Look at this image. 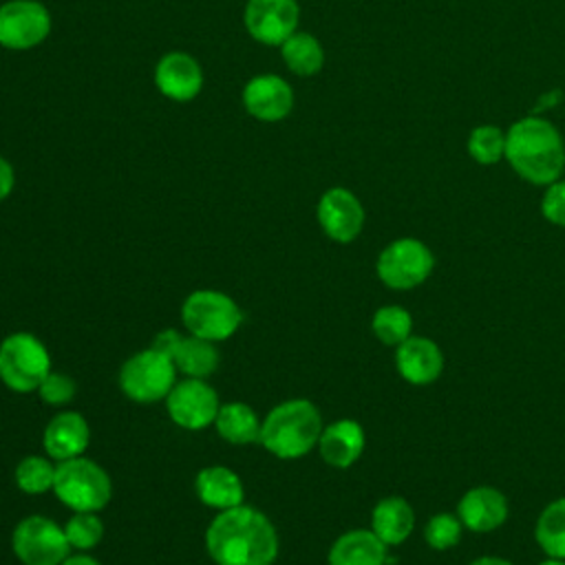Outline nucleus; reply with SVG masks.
<instances>
[{
	"instance_id": "f257e3e1",
	"label": "nucleus",
	"mask_w": 565,
	"mask_h": 565,
	"mask_svg": "<svg viewBox=\"0 0 565 565\" xmlns=\"http://www.w3.org/2000/svg\"><path fill=\"white\" fill-rule=\"evenodd\" d=\"M205 547L216 565H274L278 532L260 510L241 503L212 519Z\"/></svg>"
},
{
	"instance_id": "f03ea898",
	"label": "nucleus",
	"mask_w": 565,
	"mask_h": 565,
	"mask_svg": "<svg viewBox=\"0 0 565 565\" xmlns=\"http://www.w3.org/2000/svg\"><path fill=\"white\" fill-rule=\"evenodd\" d=\"M505 161L532 185H550L565 172V141L561 130L541 115L516 119L505 130Z\"/></svg>"
},
{
	"instance_id": "7ed1b4c3",
	"label": "nucleus",
	"mask_w": 565,
	"mask_h": 565,
	"mask_svg": "<svg viewBox=\"0 0 565 565\" xmlns=\"http://www.w3.org/2000/svg\"><path fill=\"white\" fill-rule=\"evenodd\" d=\"M322 415L309 399L296 397L274 406L260 424V444L278 459H300L318 446Z\"/></svg>"
},
{
	"instance_id": "20e7f679",
	"label": "nucleus",
	"mask_w": 565,
	"mask_h": 565,
	"mask_svg": "<svg viewBox=\"0 0 565 565\" xmlns=\"http://www.w3.org/2000/svg\"><path fill=\"white\" fill-rule=\"evenodd\" d=\"M53 492L73 512H99L113 497V483L97 461L82 455L57 461Z\"/></svg>"
},
{
	"instance_id": "39448f33",
	"label": "nucleus",
	"mask_w": 565,
	"mask_h": 565,
	"mask_svg": "<svg viewBox=\"0 0 565 565\" xmlns=\"http://www.w3.org/2000/svg\"><path fill=\"white\" fill-rule=\"evenodd\" d=\"M181 322L192 335L223 342L238 331L243 311L238 302L223 291L196 289L181 305Z\"/></svg>"
},
{
	"instance_id": "423d86ee",
	"label": "nucleus",
	"mask_w": 565,
	"mask_h": 565,
	"mask_svg": "<svg viewBox=\"0 0 565 565\" xmlns=\"http://www.w3.org/2000/svg\"><path fill=\"white\" fill-rule=\"evenodd\" d=\"M51 373V355L33 333L15 331L0 342V380L15 393L38 391Z\"/></svg>"
},
{
	"instance_id": "0eeeda50",
	"label": "nucleus",
	"mask_w": 565,
	"mask_h": 565,
	"mask_svg": "<svg viewBox=\"0 0 565 565\" xmlns=\"http://www.w3.org/2000/svg\"><path fill=\"white\" fill-rule=\"evenodd\" d=\"M177 366L170 355L154 347L130 355L119 369L121 393L139 404H154L168 397L177 384Z\"/></svg>"
},
{
	"instance_id": "6e6552de",
	"label": "nucleus",
	"mask_w": 565,
	"mask_h": 565,
	"mask_svg": "<svg viewBox=\"0 0 565 565\" xmlns=\"http://www.w3.org/2000/svg\"><path fill=\"white\" fill-rule=\"evenodd\" d=\"M435 269L430 247L413 236L391 241L375 260V274L388 289L408 291L419 287Z\"/></svg>"
},
{
	"instance_id": "1a4fd4ad",
	"label": "nucleus",
	"mask_w": 565,
	"mask_h": 565,
	"mask_svg": "<svg viewBox=\"0 0 565 565\" xmlns=\"http://www.w3.org/2000/svg\"><path fill=\"white\" fill-rule=\"evenodd\" d=\"M11 547L22 565H62L73 550L64 527L42 514L18 521L11 534Z\"/></svg>"
},
{
	"instance_id": "9d476101",
	"label": "nucleus",
	"mask_w": 565,
	"mask_h": 565,
	"mask_svg": "<svg viewBox=\"0 0 565 565\" xmlns=\"http://www.w3.org/2000/svg\"><path fill=\"white\" fill-rule=\"evenodd\" d=\"M53 29L51 11L38 0H7L0 4V46L29 51L40 46Z\"/></svg>"
},
{
	"instance_id": "9b49d317",
	"label": "nucleus",
	"mask_w": 565,
	"mask_h": 565,
	"mask_svg": "<svg viewBox=\"0 0 565 565\" xmlns=\"http://www.w3.org/2000/svg\"><path fill=\"white\" fill-rule=\"evenodd\" d=\"M170 419L185 430H201L214 424L221 408L216 391L199 377L179 380L166 397Z\"/></svg>"
},
{
	"instance_id": "f8f14e48",
	"label": "nucleus",
	"mask_w": 565,
	"mask_h": 565,
	"mask_svg": "<svg viewBox=\"0 0 565 565\" xmlns=\"http://www.w3.org/2000/svg\"><path fill=\"white\" fill-rule=\"evenodd\" d=\"M316 218L320 230L333 241V243H353L362 227H364V207L362 201L342 185L329 188L322 192L316 205Z\"/></svg>"
},
{
	"instance_id": "ddd939ff",
	"label": "nucleus",
	"mask_w": 565,
	"mask_h": 565,
	"mask_svg": "<svg viewBox=\"0 0 565 565\" xmlns=\"http://www.w3.org/2000/svg\"><path fill=\"white\" fill-rule=\"evenodd\" d=\"M300 7L296 0H247L243 22L252 40L263 46H280L298 31Z\"/></svg>"
},
{
	"instance_id": "4468645a",
	"label": "nucleus",
	"mask_w": 565,
	"mask_h": 565,
	"mask_svg": "<svg viewBox=\"0 0 565 565\" xmlns=\"http://www.w3.org/2000/svg\"><path fill=\"white\" fill-rule=\"evenodd\" d=\"M294 99L296 97L289 82L274 73L254 75L241 90V102L247 115L265 124L287 119L294 110Z\"/></svg>"
},
{
	"instance_id": "2eb2a0df",
	"label": "nucleus",
	"mask_w": 565,
	"mask_h": 565,
	"mask_svg": "<svg viewBox=\"0 0 565 565\" xmlns=\"http://www.w3.org/2000/svg\"><path fill=\"white\" fill-rule=\"evenodd\" d=\"M203 68L199 60L185 51H170L154 66L157 90L172 102H192L203 90Z\"/></svg>"
},
{
	"instance_id": "dca6fc26",
	"label": "nucleus",
	"mask_w": 565,
	"mask_h": 565,
	"mask_svg": "<svg viewBox=\"0 0 565 565\" xmlns=\"http://www.w3.org/2000/svg\"><path fill=\"white\" fill-rule=\"evenodd\" d=\"M395 369L413 386H428L444 373V351L426 335H411L395 347Z\"/></svg>"
},
{
	"instance_id": "f3484780",
	"label": "nucleus",
	"mask_w": 565,
	"mask_h": 565,
	"mask_svg": "<svg viewBox=\"0 0 565 565\" xmlns=\"http://www.w3.org/2000/svg\"><path fill=\"white\" fill-rule=\"evenodd\" d=\"M508 497L494 486H475L466 490L457 503V516L461 525L479 534L499 530L508 521Z\"/></svg>"
},
{
	"instance_id": "a211bd4d",
	"label": "nucleus",
	"mask_w": 565,
	"mask_h": 565,
	"mask_svg": "<svg viewBox=\"0 0 565 565\" xmlns=\"http://www.w3.org/2000/svg\"><path fill=\"white\" fill-rule=\"evenodd\" d=\"M90 441V428L82 413L62 411L53 415L44 428L42 446L46 455L55 461H66L82 457Z\"/></svg>"
},
{
	"instance_id": "6ab92c4d",
	"label": "nucleus",
	"mask_w": 565,
	"mask_h": 565,
	"mask_svg": "<svg viewBox=\"0 0 565 565\" xmlns=\"http://www.w3.org/2000/svg\"><path fill=\"white\" fill-rule=\"evenodd\" d=\"M366 435L355 419H335L322 428L318 452L331 468H351L364 452Z\"/></svg>"
},
{
	"instance_id": "aec40b11",
	"label": "nucleus",
	"mask_w": 565,
	"mask_h": 565,
	"mask_svg": "<svg viewBox=\"0 0 565 565\" xmlns=\"http://www.w3.org/2000/svg\"><path fill=\"white\" fill-rule=\"evenodd\" d=\"M371 530L386 547L408 541L415 530V510L404 497H384L371 510Z\"/></svg>"
},
{
	"instance_id": "412c9836",
	"label": "nucleus",
	"mask_w": 565,
	"mask_h": 565,
	"mask_svg": "<svg viewBox=\"0 0 565 565\" xmlns=\"http://www.w3.org/2000/svg\"><path fill=\"white\" fill-rule=\"evenodd\" d=\"M194 490L201 503L218 512L236 508L245 499V488L241 477L227 466H207L199 470L194 479Z\"/></svg>"
},
{
	"instance_id": "4be33fe9",
	"label": "nucleus",
	"mask_w": 565,
	"mask_h": 565,
	"mask_svg": "<svg viewBox=\"0 0 565 565\" xmlns=\"http://www.w3.org/2000/svg\"><path fill=\"white\" fill-rule=\"evenodd\" d=\"M327 565H386V545L371 527L349 530L329 547Z\"/></svg>"
},
{
	"instance_id": "5701e85b",
	"label": "nucleus",
	"mask_w": 565,
	"mask_h": 565,
	"mask_svg": "<svg viewBox=\"0 0 565 565\" xmlns=\"http://www.w3.org/2000/svg\"><path fill=\"white\" fill-rule=\"evenodd\" d=\"M172 362L179 373L185 377L205 380L212 375L221 362L216 342L199 338V335H181L177 349L172 351Z\"/></svg>"
},
{
	"instance_id": "b1692460",
	"label": "nucleus",
	"mask_w": 565,
	"mask_h": 565,
	"mask_svg": "<svg viewBox=\"0 0 565 565\" xmlns=\"http://www.w3.org/2000/svg\"><path fill=\"white\" fill-rule=\"evenodd\" d=\"M260 424L256 411L243 402L221 404L214 419L218 437L236 446L260 441Z\"/></svg>"
},
{
	"instance_id": "393cba45",
	"label": "nucleus",
	"mask_w": 565,
	"mask_h": 565,
	"mask_svg": "<svg viewBox=\"0 0 565 565\" xmlns=\"http://www.w3.org/2000/svg\"><path fill=\"white\" fill-rule=\"evenodd\" d=\"M280 57L298 77H313L324 66V49L320 40L307 31H294L280 44Z\"/></svg>"
},
{
	"instance_id": "a878e982",
	"label": "nucleus",
	"mask_w": 565,
	"mask_h": 565,
	"mask_svg": "<svg viewBox=\"0 0 565 565\" xmlns=\"http://www.w3.org/2000/svg\"><path fill=\"white\" fill-rule=\"evenodd\" d=\"M534 539L545 556L565 561V497L550 501L534 523Z\"/></svg>"
},
{
	"instance_id": "bb28decb",
	"label": "nucleus",
	"mask_w": 565,
	"mask_h": 565,
	"mask_svg": "<svg viewBox=\"0 0 565 565\" xmlns=\"http://www.w3.org/2000/svg\"><path fill=\"white\" fill-rule=\"evenodd\" d=\"M371 331L384 347H397L413 335V316L402 305H382L371 318Z\"/></svg>"
},
{
	"instance_id": "cd10ccee",
	"label": "nucleus",
	"mask_w": 565,
	"mask_h": 565,
	"mask_svg": "<svg viewBox=\"0 0 565 565\" xmlns=\"http://www.w3.org/2000/svg\"><path fill=\"white\" fill-rule=\"evenodd\" d=\"M466 148L470 159L479 166H494L505 159V132L492 124L475 126L468 135Z\"/></svg>"
},
{
	"instance_id": "c85d7f7f",
	"label": "nucleus",
	"mask_w": 565,
	"mask_h": 565,
	"mask_svg": "<svg viewBox=\"0 0 565 565\" xmlns=\"http://www.w3.org/2000/svg\"><path fill=\"white\" fill-rule=\"evenodd\" d=\"M15 486L24 494H44L53 490L55 466L40 455H29L15 466Z\"/></svg>"
},
{
	"instance_id": "c756f323",
	"label": "nucleus",
	"mask_w": 565,
	"mask_h": 565,
	"mask_svg": "<svg viewBox=\"0 0 565 565\" xmlns=\"http://www.w3.org/2000/svg\"><path fill=\"white\" fill-rule=\"evenodd\" d=\"M64 532L73 550L88 552L99 545L104 536V523L97 512H73V516L64 525Z\"/></svg>"
},
{
	"instance_id": "7c9ffc66",
	"label": "nucleus",
	"mask_w": 565,
	"mask_h": 565,
	"mask_svg": "<svg viewBox=\"0 0 565 565\" xmlns=\"http://www.w3.org/2000/svg\"><path fill=\"white\" fill-rule=\"evenodd\" d=\"M461 532L463 525L459 521L457 514L452 512H437L426 521L424 527V541L430 550L437 552H446L450 547H455L461 541Z\"/></svg>"
},
{
	"instance_id": "2f4dec72",
	"label": "nucleus",
	"mask_w": 565,
	"mask_h": 565,
	"mask_svg": "<svg viewBox=\"0 0 565 565\" xmlns=\"http://www.w3.org/2000/svg\"><path fill=\"white\" fill-rule=\"evenodd\" d=\"M75 393H77L75 380L66 373H55V371H51L38 386L40 399L49 406H64L75 397Z\"/></svg>"
},
{
	"instance_id": "473e14b6",
	"label": "nucleus",
	"mask_w": 565,
	"mask_h": 565,
	"mask_svg": "<svg viewBox=\"0 0 565 565\" xmlns=\"http://www.w3.org/2000/svg\"><path fill=\"white\" fill-rule=\"evenodd\" d=\"M541 214L547 223L565 227V179L563 177L545 185V192L541 196Z\"/></svg>"
},
{
	"instance_id": "72a5a7b5",
	"label": "nucleus",
	"mask_w": 565,
	"mask_h": 565,
	"mask_svg": "<svg viewBox=\"0 0 565 565\" xmlns=\"http://www.w3.org/2000/svg\"><path fill=\"white\" fill-rule=\"evenodd\" d=\"M179 340H181V333H179V331H174V329H166V331H159V333L154 335L152 347H154L157 351H161V353H166V355H170V358H172V351L177 349Z\"/></svg>"
},
{
	"instance_id": "f704fd0d",
	"label": "nucleus",
	"mask_w": 565,
	"mask_h": 565,
	"mask_svg": "<svg viewBox=\"0 0 565 565\" xmlns=\"http://www.w3.org/2000/svg\"><path fill=\"white\" fill-rule=\"evenodd\" d=\"M15 185V170L13 166L0 154V201H4Z\"/></svg>"
},
{
	"instance_id": "c9c22d12",
	"label": "nucleus",
	"mask_w": 565,
	"mask_h": 565,
	"mask_svg": "<svg viewBox=\"0 0 565 565\" xmlns=\"http://www.w3.org/2000/svg\"><path fill=\"white\" fill-rule=\"evenodd\" d=\"M563 99V90H558V88H552L550 93H545V95H541V99L536 102V113H541V110H545V108H554L558 102ZM534 113V115H536Z\"/></svg>"
},
{
	"instance_id": "e433bc0d",
	"label": "nucleus",
	"mask_w": 565,
	"mask_h": 565,
	"mask_svg": "<svg viewBox=\"0 0 565 565\" xmlns=\"http://www.w3.org/2000/svg\"><path fill=\"white\" fill-rule=\"evenodd\" d=\"M62 565H102V563L86 552H77V554H68Z\"/></svg>"
},
{
	"instance_id": "4c0bfd02",
	"label": "nucleus",
	"mask_w": 565,
	"mask_h": 565,
	"mask_svg": "<svg viewBox=\"0 0 565 565\" xmlns=\"http://www.w3.org/2000/svg\"><path fill=\"white\" fill-rule=\"evenodd\" d=\"M468 565H514L512 561L503 558V556H492V554H486V556H479L475 561H470Z\"/></svg>"
},
{
	"instance_id": "58836bf2",
	"label": "nucleus",
	"mask_w": 565,
	"mask_h": 565,
	"mask_svg": "<svg viewBox=\"0 0 565 565\" xmlns=\"http://www.w3.org/2000/svg\"><path fill=\"white\" fill-rule=\"evenodd\" d=\"M539 565H565V561H563V558H552V556H547V558L541 561Z\"/></svg>"
}]
</instances>
